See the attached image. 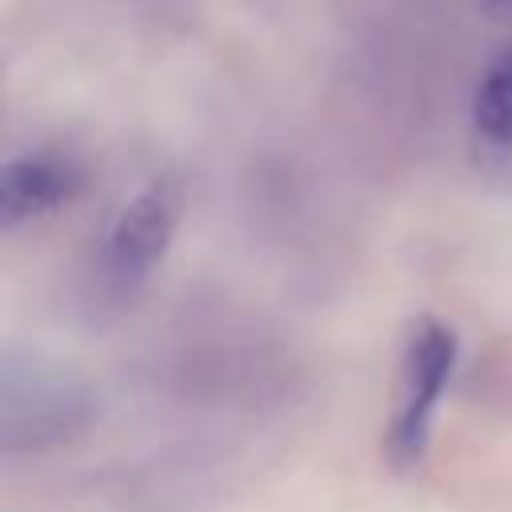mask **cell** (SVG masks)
<instances>
[{
    "label": "cell",
    "mask_w": 512,
    "mask_h": 512,
    "mask_svg": "<svg viewBox=\"0 0 512 512\" xmlns=\"http://www.w3.org/2000/svg\"><path fill=\"white\" fill-rule=\"evenodd\" d=\"M96 404L80 376L40 360H4L0 372V448L8 456L48 452L80 436Z\"/></svg>",
    "instance_id": "1"
},
{
    "label": "cell",
    "mask_w": 512,
    "mask_h": 512,
    "mask_svg": "<svg viewBox=\"0 0 512 512\" xmlns=\"http://www.w3.org/2000/svg\"><path fill=\"white\" fill-rule=\"evenodd\" d=\"M456 356H460V340L452 324L436 316H420L408 328L404 352H400L396 400H392V416L384 432V452L392 468H416L424 460L428 440H432V420L452 380Z\"/></svg>",
    "instance_id": "2"
},
{
    "label": "cell",
    "mask_w": 512,
    "mask_h": 512,
    "mask_svg": "<svg viewBox=\"0 0 512 512\" xmlns=\"http://www.w3.org/2000/svg\"><path fill=\"white\" fill-rule=\"evenodd\" d=\"M184 216V184L176 176L148 180L112 220L96 256V292L108 304L132 300L164 260Z\"/></svg>",
    "instance_id": "3"
},
{
    "label": "cell",
    "mask_w": 512,
    "mask_h": 512,
    "mask_svg": "<svg viewBox=\"0 0 512 512\" xmlns=\"http://www.w3.org/2000/svg\"><path fill=\"white\" fill-rule=\"evenodd\" d=\"M84 188V164L68 152H24L0 168V224L48 216L76 200Z\"/></svg>",
    "instance_id": "4"
},
{
    "label": "cell",
    "mask_w": 512,
    "mask_h": 512,
    "mask_svg": "<svg viewBox=\"0 0 512 512\" xmlns=\"http://www.w3.org/2000/svg\"><path fill=\"white\" fill-rule=\"evenodd\" d=\"M472 144L488 172H512V48L500 52L480 76L472 100Z\"/></svg>",
    "instance_id": "5"
},
{
    "label": "cell",
    "mask_w": 512,
    "mask_h": 512,
    "mask_svg": "<svg viewBox=\"0 0 512 512\" xmlns=\"http://www.w3.org/2000/svg\"><path fill=\"white\" fill-rule=\"evenodd\" d=\"M484 12L500 24H512V0H484Z\"/></svg>",
    "instance_id": "6"
}]
</instances>
